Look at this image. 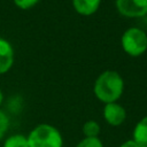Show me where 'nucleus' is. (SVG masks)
<instances>
[{"instance_id": "nucleus-1", "label": "nucleus", "mask_w": 147, "mask_h": 147, "mask_svg": "<svg viewBox=\"0 0 147 147\" xmlns=\"http://www.w3.org/2000/svg\"><path fill=\"white\" fill-rule=\"evenodd\" d=\"M124 80L115 70H106L94 82L93 92L98 100L106 103L116 102L123 94Z\"/></svg>"}, {"instance_id": "nucleus-2", "label": "nucleus", "mask_w": 147, "mask_h": 147, "mask_svg": "<svg viewBox=\"0 0 147 147\" xmlns=\"http://www.w3.org/2000/svg\"><path fill=\"white\" fill-rule=\"evenodd\" d=\"M26 138L29 147H63V137L60 130L47 123L34 126Z\"/></svg>"}, {"instance_id": "nucleus-3", "label": "nucleus", "mask_w": 147, "mask_h": 147, "mask_svg": "<svg viewBox=\"0 0 147 147\" xmlns=\"http://www.w3.org/2000/svg\"><path fill=\"white\" fill-rule=\"evenodd\" d=\"M123 51L130 56H140L147 49V34L142 29L129 28L121 38Z\"/></svg>"}, {"instance_id": "nucleus-4", "label": "nucleus", "mask_w": 147, "mask_h": 147, "mask_svg": "<svg viewBox=\"0 0 147 147\" xmlns=\"http://www.w3.org/2000/svg\"><path fill=\"white\" fill-rule=\"evenodd\" d=\"M117 10L125 17L147 15V0H116Z\"/></svg>"}, {"instance_id": "nucleus-5", "label": "nucleus", "mask_w": 147, "mask_h": 147, "mask_svg": "<svg viewBox=\"0 0 147 147\" xmlns=\"http://www.w3.org/2000/svg\"><path fill=\"white\" fill-rule=\"evenodd\" d=\"M103 118L111 126H119L126 119V110L117 102L106 103L103 107Z\"/></svg>"}, {"instance_id": "nucleus-6", "label": "nucleus", "mask_w": 147, "mask_h": 147, "mask_svg": "<svg viewBox=\"0 0 147 147\" xmlns=\"http://www.w3.org/2000/svg\"><path fill=\"white\" fill-rule=\"evenodd\" d=\"M14 64V48L9 41L0 37V75L10 70Z\"/></svg>"}, {"instance_id": "nucleus-7", "label": "nucleus", "mask_w": 147, "mask_h": 147, "mask_svg": "<svg viewBox=\"0 0 147 147\" xmlns=\"http://www.w3.org/2000/svg\"><path fill=\"white\" fill-rule=\"evenodd\" d=\"M101 3V0H72L74 9L84 16H90L96 13Z\"/></svg>"}, {"instance_id": "nucleus-8", "label": "nucleus", "mask_w": 147, "mask_h": 147, "mask_svg": "<svg viewBox=\"0 0 147 147\" xmlns=\"http://www.w3.org/2000/svg\"><path fill=\"white\" fill-rule=\"evenodd\" d=\"M132 139L139 147H147V115L136 124L132 132Z\"/></svg>"}, {"instance_id": "nucleus-9", "label": "nucleus", "mask_w": 147, "mask_h": 147, "mask_svg": "<svg viewBox=\"0 0 147 147\" xmlns=\"http://www.w3.org/2000/svg\"><path fill=\"white\" fill-rule=\"evenodd\" d=\"M2 147H29L28 138L21 133L11 134L5 139Z\"/></svg>"}, {"instance_id": "nucleus-10", "label": "nucleus", "mask_w": 147, "mask_h": 147, "mask_svg": "<svg viewBox=\"0 0 147 147\" xmlns=\"http://www.w3.org/2000/svg\"><path fill=\"white\" fill-rule=\"evenodd\" d=\"M82 131L84 133V137H86V138H98L99 134H100L101 127H100V124L96 121L90 119V121H86L83 124Z\"/></svg>"}, {"instance_id": "nucleus-11", "label": "nucleus", "mask_w": 147, "mask_h": 147, "mask_svg": "<svg viewBox=\"0 0 147 147\" xmlns=\"http://www.w3.org/2000/svg\"><path fill=\"white\" fill-rule=\"evenodd\" d=\"M75 147H103V142L98 138H86L84 137Z\"/></svg>"}, {"instance_id": "nucleus-12", "label": "nucleus", "mask_w": 147, "mask_h": 147, "mask_svg": "<svg viewBox=\"0 0 147 147\" xmlns=\"http://www.w3.org/2000/svg\"><path fill=\"white\" fill-rule=\"evenodd\" d=\"M9 124H10V121L8 115L5 111L0 110V140H2L5 134L7 133L9 129Z\"/></svg>"}, {"instance_id": "nucleus-13", "label": "nucleus", "mask_w": 147, "mask_h": 147, "mask_svg": "<svg viewBox=\"0 0 147 147\" xmlns=\"http://www.w3.org/2000/svg\"><path fill=\"white\" fill-rule=\"evenodd\" d=\"M13 1L21 9H29L39 2V0H13Z\"/></svg>"}, {"instance_id": "nucleus-14", "label": "nucleus", "mask_w": 147, "mask_h": 147, "mask_svg": "<svg viewBox=\"0 0 147 147\" xmlns=\"http://www.w3.org/2000/svg\"><path fill=\"white\" fill-rule=\"evenodd\" d=\"M119 147H139V146H138V144L131 138V139H127V140L123 141V142L119 145Z\"/></svg>"}, {"instance_id": "nucleus-15", "label": "nucleus", "mask_w": 147, "mask_h": 147, "mask_svg": "<svg viewBox=\"0 0 147 147\" xmlns=\"http://www.w3.org/2000/svg\"><path fill=\"white\" fill-rule=\"evenodd\" d=\"M2 101H3V94H2V91H1V88H0V106H1Z\"/></svg>"}]
</instances>
